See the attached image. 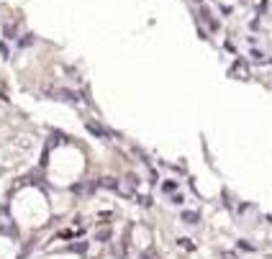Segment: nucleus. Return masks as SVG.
<instances>
[{"mask_svg":"<svg viewBox=\"0 0 272 259\" xmlns=\"http://www.w3.org/2000/svg\"><path fill=\"white\" fill-rule=\"evenodd\" d=\"M134 185H136V180L134 177H124V180H121L118 182V185H116V190L121 193V195H126V197H131L136 190H134Z\"/></svg>","mask_w":272,"mask_h":259,"instance_id":"f257e3e1","label":"nucleus"},{"mask_svg":"<svg viewBox=\"0 0 272 259\" xmlns=\"http://www.w3.org/2000/svg\"><path fill=\"white\" fill-rule=\"evenodd\" d=\"M49 95H57V100L77 103V93H72V90H62V87H54V90H49Z\"/></svg>","mask_w":272,"mask_h":259,"instance_id":"f03ea898","label":"nucleus"},{"mask_svg":"<svg viewBox=\"0 0 272 259\" xmlns=\"http://www.w3.org/2000/svg\"><path fill=\"white\" fill-rule=\"evenodd\" d=\"M85 126H87V131L93 133V136H98V139H108V131H105L100 124H93V121H87Z\"/></svg>","mask_w":272,"mask_h":259,"instance_id":"7ed1b4c3","label":"nucleus"},{"mask_svg":"<svg viewBox=\"0 0 272 259\" xmlns=\"http://www.w3.org/2000/svg\"><path fill=\"white\" fill-rule=\"evenodd\" d=\"M231 74H234V77L247 80V77H249V67H247V62H236V65L231 67Z\"/></svg>","mask_w":272,"mask_h":259,"instance_id":"20e7f679","label":"nucleus"},{"mask_svg":"<svg viewBox=\"0 0 272 259\" xmlns=\"http://www.w3.org/2000/svg\"><path fill=\"white\" fill-rule=\"evenodd\" d=\"M100 185H103V188H108V190H116L118 180H113V177H103V180H100Z\"/></svg>","mask_w":272,"mask_h":259,"instance_id":"39448f33","label":"nucleus"},{"mask_svg":"<svg viewBox=\"0 0 272 259\" xmlns=\"http://www.w3.org/2000/svg\"><path fill=\"white\" fill-rule=\"evenodd\" d=\"M183 221L185 223H198V213H183Z\"/></svg>","mask_w":272,"mask_h":259,"instance_id":"423d86ee","label":"nucleus"},{"mask_svg":"<svg viewBox=\"0 0 272 259\" xmlns=\"http://www.w3.org/2000/svg\"><path fill=\"white\" fill-rule=\"evenodd\" d=\"M108 236H111L108 228H100V231H98V239H108Z\"/></svg>","mask_w":272,"mask_h":259,"instance_id":"0eeeda50","label":"nucleus"},{"mask_svg":"<svg viewBox=\"0 0 272 259\" xmlns=\"http://www.w3.org/2000/svg\"><path fill=\"white\" fill-rule=\"evenodd\" d=\"M180 247H185V249H193V244H190V239H180Z\"/></svg>","mask_w":272,"mask_h":259,"instance_id":"6e6552de","label":"nucleus"},{"mask_svg":"<svg viewBox=\"0 0 272 259\" xmlns=\"http://www.w3.org/2000/svg\"><path fill=\"white\" fill-rule=\"evenodd\" d=\"M221 257L223 259H236V254H231V252H221Z\"/></svg>","mask_w":272,"mask_h":259,"instance_id":"1a4fd4ad","label":"nucleus"},{"mask_svg":"<svg viewBox=\"0 0 272 259\" xmlns=\"http://www.w3.org/2000/svg\"><path fill=\"white\" fill-rule=\"evenodd\" d=\"M141 259H152V254H144V257H141Z\"/></svg>","mask_w":272,"mask_h":259,"instance_id":"9d476101","label":"nucleus"}]
</instances>
